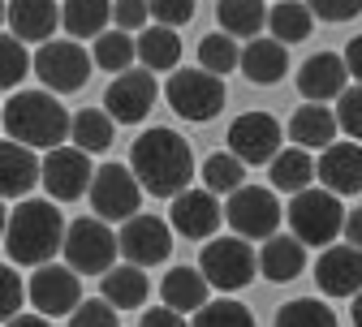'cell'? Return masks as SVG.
Returning a JSON list of instances; mask_svg holds the SVG:
<instances>
[{"instance_id": "6da1fadb", "label": "cell", "mask_w": 362, "mask_h": 327, "mask_svg": "<svg viewBox=\"0 0 362 327\" xmlns=\"http://www.w3.org/2000/svg\"><path fill=\"white\" fill-rule=\"evenodd\" d=\"M129 168L134 177L143 181V190L156 198H177L190 190V177H194V155L190 143L181 138L177 129H147L139 133V143L129 151Z\"/></svg>"}, {"instance_id": "7a4b0ae2", "label": "cell", "mask_w": 362, "mask_h": 327, "mask_svg": "<svg viewBox=\"0 0 362 327\" xmlns=\"http://www.w3.org/2000/svg\"><path fill=\"white\" fill-rule=\"evenodd\" d=\"M65 232L69 224L61 220L52 198H22L5 224V254L9 263L43 267L57 258V250H65Z\"/></svg>"}, {"instance_id": "3957f363", "label": "cell", "mask_w": 362, "mask_h": 327, "mask_svg": "<svg viewBox=\"0 0 362 327\" xmlns=\"http://www.w3.org/2000/svg\"><path fill=\"white\" fill-rule=\"evenodd\" d=\"M74 129V117L61 108L52 90H13L5 100V133L22 147L35 151H57Z\"/></svg>"}, {"instance_id": "277c9868", "label": "cell", "mask_w": 362, "mask_h": 327, "mask_svg": "<svg viewBox=\"0 0 362 327\" xmlns=\"http://www.w3.org/2000/svg\"><path fill=\"white\" fill-rule=\"evenodd\" d=\"M345 207H341V194H332V190H302V194H293V203L285 207V220H289V232L298 242H306V246H320V250H328V246H337V237L345 232Z\"/></svg>"}, {"instance_id": "5b68a950", "label": "cell", "mask_w": 362, "mask_h": 327, "mask_svg": "<svg viewBox=\"0 0 362 327\" xmlns=\"http://www.w3.org/2000/svg\"><path fill=\"white\" fill-rule=\"evenodd\" d=\"M61 254H65V267H74L78 275H108L121 254V232H112L108 220L100 215H82L69 224Z\"/></svg>"}, {"instance_id": "8992f818", "label": "cell", "mask_w": 362, "mask_h": 327, "mask_svg": "<svg viewBox=\"0 0 362 327\" xmlns=\"http://www.w3.org/2000/svg\"><path fill=\"white\" fill-rule=\"evenodd\" d=\"M224 220H229V228L238 232V237L246 242H267L276 237V228L285 220V207L276 198V190H263V185H242L238 194H229V203H224Z\"/></svg>"}, {"instance_id": "52a82bcc", "label": "cell", "mask_w": 362, "mask_h": 327, "mask_svg": "<svg viewBox=\"0 0 362 327\" xmlns=\"http://www.w3.org/2000/svg\"><path fill=\"white\" fill-rule=\"evenodd\" d=\"M199 271L207 275V285L220 289V293H233V289H246L255 271H259V254L250 250L246 237H211L203 246V258H199Z\"/></svg>"}, {"instance_id": "ba28073f", "label": "cell", "mask_w": 362, "mask_h": 327, "mask_svg": "<svg viewBox=\"0 0 362 327\" xmlns=\"http://www.w3.org/2000/svg\"><path fill=\"white\" fill-rule=\"evenodd\" d=\"M164 100L181 121H211L224 108V86L207 69H177L164 86Z\"/></svg>"}, {"instance_id": "9c48e42d", "label": "cell", "mask_w": 362, "mask_h": 327, "mask_svg": "<svg viewBox=\"0 0 362 327\" xmlns=\"http://www.w3.org/2000/svg\"><path fill=\"white\" fill-rule=\"evenodd\" d=\"M143 181L134 177V168L125 164H104L95 168V181H90V211L100 220H134L143 207Z\"/></svg>"}, {"instance_id": "30bf717a", "label": "cell", "mask_w": 362, "mask_h": 327, "mask_svg": "<svg viewBox=\"0 0 362 327\" xmlns=\"http://www.w3.org/2000/svg\"><path fill=\"white\" fill-rule=\"evenodd\" d=\"M90 61L95 57H86L78 48V39H48L35 52V73L52 95H65V90H78L90 78Z\"/></svg>"}, {"instance_id": "8fae6325", "label": "cell", "mask_w": 362, "mask_h": 327, "mask_svg": "<svg viewBox=\"0 0 362 327\" xmlns=\"http://www.w3.org/2000/svg\"><path fill=\"white\" fill-rule=\"evenodd\" d=\"M26 297L35 302V310H39L43 319L74 314V310L82 306L78 271H74V267H61V263H43V267H35L30 285H26Z\"/></svg>"}, {"instance_id": "7c38bea8", "label": "cell", "mask_w": 362, "mask_h": 327, "mask_svg": "<svg viewBox=\"0 0 362 327\" xmlns=\"http://www.w3.org/2000/svg\"><path fill=\"white\" fill-rule=\"evenodd\" d=\"M281 138H285V129L272 112H242L229 125V151L246 164H272L285 151Z\"/></svg>"}, {"instance_id": "4fadbf2b", "label": "cell", "mask_w": 362, "mask_h": 327, "mask_svg": "<svg viewBox=\"0 0 362 327\" xmlns=\"http://www.w3.org/2000/svg\"><path fill=\"white\" fill-rule=\"evenodd\" d=\"M90 181H95V172H90L86 151L57 147L43 155V190H48L52 203H74V198L90 194Z\"/></svg>"}, {"instance_id": "5bb4252c", "label": "cell", "mask_w": 362, "mask_h": 327, "mask_svg": "<svg viewBox=\"0 0 362 327\" xmlns=\"http://www.w3.org/2000/svg\"><path fill=\"white\" fill-rule=\"evenodd\" d=\"M121 254L134 267H160L173 254V224L160 215H134L121 228Z\"/></svg>"}, {"instance_id": "9a60e30c", "label": "cell", "mask_w": 362, "mask_h": 327, "mask_svg": "<svg viewBox=\"0 0 362 327\" xmlns=\"http://www.w3.org/2000/svg\"><path fill=\"white\" fill-rule=\"evenodd\" d=\"M168 224L186 242H211L216 228L224 224L220 194H211V190H186V194H177L173 207H168Z\"/></svg>"}, {"instance_id": "2e32d148", "label": "cell", "mask_w": 362, "mask_h": 327, "mask_svg": "<svg viewBox=\"0 0 362 327\" xmlns=\"http://www.w3.org/2000/svg\"><path fill=\"white\" fill-rule=\"evenodd\" d=\"M151 104H156V73H151V69H125V73H117V78L108 82V90H104L108 117H112V121H125V125L143 121V117L151 112Z\"/></svg>"}, {"instance_id": "e0dca14e", "label": "cell", "mask_w": 362, "mask_h": 327, "mask_svg": "<svg viewBox=\"0 0 362 327\" xmlns=\"http://www.w3.org/2000/svg\"><path fill=\"white\" fill-rule=\"evenodd\" d=\"M315 285L332 297H358L362 293V250L358 246H328L315 258Z\"/></svg>"}, {"instance_id": "ac0fdd59", "label": "cell", "mask_w": 362, "mask_h": 327, "mask_svg": "<svg viewBox=\"0 0 362 327\" xmlns=\"http://www.w3.org/2000/svg\"><path fill=\"white\" fill-rule=\"evenodd\" d=\"M349 82V65L337 52H315L302 69H298V90L306 95V104H324V100H341Z\"/></svg>"}, {"instance_id": "d6986e66", "label": "cell", "mask_w": 362, "mask_h": 327, "mask_svg": "<svg viewBox=\"0 0 362 327\" xmlns=\"http://www.w3.org/2000/svg\"><path fill=\"white\" fill-rule=\"evenodd\" d=\"M35 185H43V164H39L35 147H22L13 138H5V147H0V190H5V198L22 203Z\"/></svg>"}, {"instance_id": "ffe728a7", "label": "cell", "mask_w": 362, "mask_h": 327, "mask_svg": "<svg viewBox=\"0 0 362 327\" xmlns=\"http://www.w3.org/2000/svg\"><path fill=\"white\" fill-rule=\"evenodd\" d=\"M57 22H65L57 0H9V9H5V26L22 43H48Z\"/></svg>"}, {"instance_id": "44dd1931", "label": "cell", "mask_w": 362, "mask_h": 327, "mask_svg": "<svg viewBox=\"0 0 362 327\" xmlns=\"http://www.w3.org/2000/svg\"><path fill=\"white\" fill-rule=\"evenodd\" d=\"M320 185L332 194H358L362 190V147L358 143H332L320 155Z\"/></svg>"}, {"instance_id": "7402d4cb", "label": "cell", "mask_w": 362, "mask_h": 327, "mask_svg": "<svg viewBox=\"0 0 362 327\" xmlns=\"http://www.w3.org/2000/svg\"><path fill=\"white\" fill-rule=\"evenodd\" d=\"M259 271L272 280V285H289L306 271V242H298L293 232H276L267 237L259 250Z\"/></svg>"}, {"instance_id": "603a6c76", "label": "cell", "mask_w": 362, "mask_h": 327, "mask_svg": "<svg viewBox=\"0 0 362 327\" xmlns=\"http://www.w3.org/2000/svg\"><path fill=\"white\" fill-rule=\"evenodd\" d=\"M207 293H211L207 275L194 271V267H173V271L164 275V285H160V302L173 306L177 314H199V310L211 302Z\"/></svg>"}, {"instance_id": "cb8c5ba5", "label": "cell", "mask_w": 362, "mask_h": 327, "mask_svg": "<svg viewBox=\"0 0 362 327\" xmlns=\"http://www.w3.org/2000/svg\"><path fill=\"white\" fill-rule=\"evenodd\" d=\"M337 129H341V121H337V112L324 108V104H302V108L293 112V121H289L293 147H306V151H324V147H332Z\"/></svg>"}, {"instance_id": "d4e9b609", "label": "cell", "mask_w": 362, "mask_h": 327, "mask_svg": "<svg viewBox=\"0 0 362 327\" xmlns=\"http://www.w3.org/2000/svg\"><path fill=\"white\" fill-rule=\"evenodd\" d=\"M242 73L255 86H272L289 73V52L281 39H250L242 48Z\"/></svg>"}, {"instance_id": "484cf974", "label": "cell", "mask_w": 362, "mask_h": 327, "mask_svg": "<svg viewBox=\"0 0 362 327\" xmlns=\"http://www.w3.org/2000/svg\"><path fill=\"white\" fill-rule=\"evenodd\" d=\"M100 293H104V302L117 306V310H139V306L147 302V293H151L147 267H134V263L112 267L108 275H100Z\"/></svg>"}, {"instance_id": "4316f807", "label": "cell", "mask_w": 362, "mask_h": 327, "mask_svg": "<svg viewBox=\"0 0 362 327\" xmlns=\"http://www.w3.org/2000/svg\"><path fill=\"white\" fill-rule=\"evenodd\" d=\"M267 177H272V190L302 194V190H310V181L320 177V160L306 155V147H285L276 160L267 164Z\"/></svg>"}, {"instance_id": "83f0119b", "label": "cell", "mask_w": 362, "mask_h": 327, "mask_svg": "<svg viewBox=\"0 0 362 327\" xmlns=\"http://www.w3.org/2000/svg\"><path fill=\"white\" fill-rule=\"evenodd\" d=\"M272 18V9H263V0H220L216 5V22L224 35H233V39H259L263 22Z\"/></svg>"}, {"instance_id": "f1b7e54d", "label": "cell", "mask_w": 362, "mask_h": 327, "mask_svg": "<svg viewBox=\"0 0 362 327\" xmlns=\"http://www.w3.org/2000/svg\"><path fill=\"white\" fill-rule=\"evenodd\" d=\"M69 138H74V147H78V151L100 155V151L112 147L117 121L108 117V108H82V112H74V129H69Z\"/></svg>"}, {"instance_id": "f546056e", "label": "cell", "mask_w": 362, "mask_h": 327, "mask_svg": "<svg viewBox=\"0 0 362 327\" xmlns=\"http://www.w3.org/2000/svg\"><path fill=\"white\" fill-rule=\"evenodd\" d=\"M61 18L69 39H100L112 22V0H65Z\"/></svg>"}, {"instance_id": "4dcf8cb0", "label": "cell", "mask_w": 362, "mask_h": 327, "mask_svg": "<svg viewBox=\"0 0 362 327\" xmlns=\"http://www.w3.org/2000/svg\"><path fill=\"white\" fill-rule=\"evenodd\" d=\"M139 61H143V69H151V73L177 69V61H181V35H177L173 26H147V30L139 35Z\"/></svg>"}, {"instance_id": "1f68e13d", "label": "cell", "mask_w": 362, "mask_h": 327, "mask_svg": "<svg viewBox=\"0 0 362 327\" xmlns=\"http://www.w3.org/2000/svg\"><path fill=\"white\" fill-rule=\"evenodd\" d=\"M267 30H272V39H281L289 48V43L310 39L315 13H310V5H302V0H276V5H272V18H267Z\"/></svg>"}, {"instance_id": "d6a6232c", "label": "cell", "mask_w": 362, "mask_h": 327, "mask_svg": "<svg viewBox=\"0 0 362 327\" xmlns=\"http://www.w3.org/2000/svg\"><path fill=\"white\" fill-rule=\"evenodd\" d=\"M134 61H139V35L112 26V30H104V35L95 39V65L108 69L112 78L125 73V69H134Z\"/></svg>"}, {"instance_id": "836d02e7", "label": "cell", "mask_w": 362, "mask_h": 327, "mask_svg": "<svg viewBox=\"0 0 362 327\" xmlns=\"http://www.w3.org/2000/svg\"><path fill=\"white\" fill-rule=\"evenodd\" d=\"M246 160H238L233 151H216L203 160V190L211 194H238L246 185Z\"/></svg>"}, {"instance_id": "e575fe53", "label": "cell", "mask_w": 362, "mask_h": 327, "mask_svg": "<svg viewBox=\"0 0 362 327\" xmlns=\"http://www.w3.org/2000/svg\"><path fill=\"white\" fill-rule=\"evenodd\" d=\"M199 69H207V73H216V78L242 69V48H238V39L224 35V30L207 35V39L199 43Z\"/></svg>"}, {"instance_id": "d590c367", "label": "cell", "mask_w": 362, "mask_h": 327, "mask_svg": "<svg viewBox=\"0 0 362 327\" xmlns=\"http://www.w3.org/2000/svg\"><path fill=\"white\" fill-rule=\"evenodd\" d=\"M272 327H337V314L320 297H298V302H285L276 310V323Z\"/></svg>"}, {"instance_id": "8d00e7d4", "label": "cell", "mask_w": 362, "mask_h": 327, "mask_svg": "<svg viewBox=\"0 0 362 327\" xmlns=\"http://www.w3.org/2000/svg\"><path fill=\"white\" fill-rule=\"evenodd\" d=\"M194 327H255V314L233 297H220V302H207L194 314Z\"/></svg>"}, {"instance_id": "74e56055", "label": "cell", "mask_w": 362, "mask_h": 327, "mask_svg": "<svg viewBox=\"0 0 362 327\" xmlns=\"http://www.w3.org/2000/svg\"><path fill=\"white\" fill-rule=\"evenodd\" d=\"M26 69H30V57H26V48H22V39H18V35H5V39H0V82L9 86V95L22 86Z\"/></svg>"}, {"instance_id": "f35d334b", "label": "cell", "mask_w": 362, "mask_h": 327, "mask_svg": "<svg viewBox=\"0 0 362 327\" xmlns=\"http://www.w3.org/2000/svg\"><path fill=\"white\" fill-rule=\"evenodd\" d=\"M151 18V0H112V26L129 30V35H143Z\"/></svg>"}, {"instance_id": "ab89813d", "label": "cell", "mask_w": 362, "mask_h": 327, "mask_svg": "<svg viewBox=\"0 0 362 327\" xmlns=\"http://www.w3.org/2000/svg\"><path fill=\"white\" fill-rule=\"evenodd\" d=\"M69 327H121V319H117V306H108L104 297H90L74 310Z\"/></svg>"}, {"instance_id": "60d3db41", "label": "cell", "mask_w": 362, "mask_h": 327, "mask_svg": "<svg viewBox=\"0 0 362 327\" xmlns=\"http://www.w3.org/2000/svg\"><path fill=\"white\" fill-rule=\"evenodd\" d=\"M337 121H341V129L354 138V143H362V82L349 86L337 100Z\"/></svg>"}, {"instance_id": "b9f144b4", "label": "cell", "mask_w": 362, "mask_h": 327, "mask_svg": "<svg viewBox=\"0 0 362 327\" xmlns=\"http://www.w3.org/2000/svg\"><path fill=\"white\" fill-rule=\"evenodd\" d=\"M151 18L156 26H186L194 18V0H151Z\"/></svg>"}, {"instance_id": "7bdbcfd3", "label": "cell", "mask_w": 362, "mask_h": 327, "mask_svg": "<svg viewBox=\"0 0 362 327\" xmlns=\"http://www.w3.org/2000/svg\"><path fill=\"white\" fill-rule=\"evenodd\" d=\"M310 13L315 18H324V22H349L362 13V0H306Z\"/></svg>"}, {"instance_id": "ee69618b", "label": "cell", "mask_w": 362, "mask_h": 327, "mask_svg": "<svg viewBox=\"0 0 362 327\" xmlns=\"http://www.w3.org/2000/svg\"><path fill=\"white\" fill-rule=\"evenodd\" d=\"M0 289H5L0 310H5V323H9V319H18V306H22V280H18V267H13V263L0 271Z\"/></svg>"}, {"instance_id": "f6af8a7d", "label": "cell", "mask_w": 362, "mask_h": 327, "mask_svg": "<svg viewBox=\"0 0 362 327\" xmlns=\"http://www.w3.org/2000/svg\"><path fill=\"white\" fill-rule=\"evenodd\" d=\"M139 327H190V323L181 319L173 306H156V310H147V314H143V323H139Z\"/></svg>"}, {"instance_id": "bcb514c9", "label": "cell", "mask_w": 362, "mask_h": 327, "mask_svg": "<svg viewBox=\"0 0 362 327\" xmlns=\"http://www.w3.org/2000/svg\"><path fill=\"white\" fill-rule=\"evenodd\" d=\"M341 57H345V65H349V78L362 82V35H354V39L345 43V52H341Z\"/></svg>"}, {"instance_id": "7dc6e473", "label": "cell", "mask_w": 362, "mask_h": 327, "mask_svg": "<svg viewBox=\"0 0 362 327\" xmlns=\"http://www.w3.org/2000/svg\"><path fill=\"white\" fill-rule=\"evenodd\" d=\"M345 242L362 250V207H354V211L345 215Z\"/></svg>"}, {"instance_id": "c3c4849f", "label": "cell", "mask_w": 362, "mask_h": 327, "mask_svg": "<svg viewBox=\"0 0 362 327\" xmlns=\"http://www.w3.org/2000/svg\"><path fill=\"white\" fill-rule=\"evenodd\" d=\"M5 327H48V319H43V314H18V319H9Z\"/></svg>"}, {"instance_id": "681fc988", "label": "cell", "mask_w": 362, "mask_h": 327, "mask_svg": "<svg viewBox=\"0 0 362 327\" xmlns=\"http://www.w3.org/2000/svg\"><path fill=\"white\" fill-rule=\"evenodd\" d=\"M349 314H354V327H362V293L354 297V310H349Z\"/></svg>"}]
</instances>
